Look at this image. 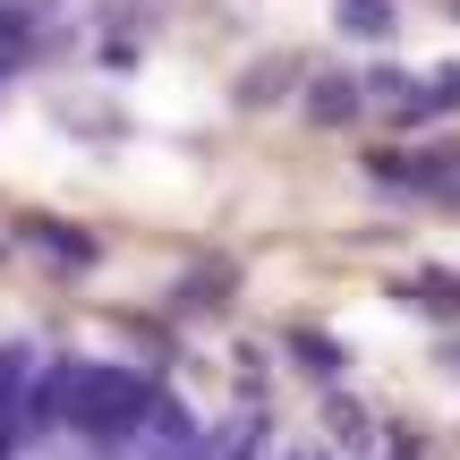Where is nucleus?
I'll return each mask as SVG.
<instances>
[{"instance_id": "f257e3e1", "label": "nucleus", "mask_w": 460, "mask_h": 460, "mask_svg": "<svg viewBox=\"0 0 460 460\" xmlns=\"http://www.w3.org/2000/svg\"><path fill=\"white\" fill-rule=\"evenodd\" d=\"M0 460H264L214 418L171 410L128 376L85 358L0 349Z\"/></svg>"}]
</instances>
